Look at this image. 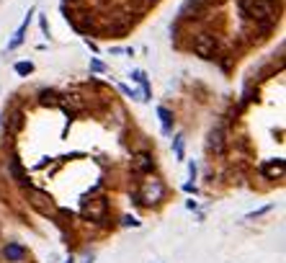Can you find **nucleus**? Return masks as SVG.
<instances>
[{
    "label": "nucleus",
    "mask_w": 286,
    "mask_h": 263,
    "mask_svg": "<svg viewBox=\"0 0 286 263\" xmlns=\"http://www.w3.org/2000/svg\"><path fill=\"white\" fill-rule=\"evenodd\" d=\"M11 176H13V181H16V183L26 186V173H23V168H21L18 158H11Z\"/></svg>",
    "instance_id": "6e6552de"
},
{
    "label": "nucleus",
    "mask_w": 286,
    "mask_h": 263,
    "mask_svg": "<svg viewBox=\"0 0 286 263\" xmlns=\"http://www.w3.org/2000/svg\"><path fill=\"white\" fill-rule=\"evenodd\" d=\"M240 8L245 11V16H250L255 21H263V18L273 16L276 3H273V0H240Z\"/></svg>",
    "instance_id": "f257e3e1"
},
{
    "label": "nucleus",
    "mask_w": 286,
    "mask_h": 263,
    "mask_svg": "<svg viewBox=\"0 0 286 263\" xmlns=\"http://www.w3.org/2000/svg\"><path fill=\"white\" fill-rule=\"evenodd\" d=\"M91 70H93V72H106V65H103L101 60L93 57V60H91Z\"/></svg>",
    "instance_id": "4468645a"
},
{
    "label": "nucleus",
    "mask_w": 286,
    "mask_h": 263,
    "mask_svg": "<svg viewBox=\"0 0 286 263\" xmlns=\"http://www.w3.org/2000/svg\"><path fill=\"white\" fill-rule=\"evenodd\" d=\"M160 196H162V186L157 181L155 183H147V189H145V204H155Z\"/></svg>",
    "instance_id": "423d86ee"
},
{
    "label": "nucleus",
    "mask_w": 286,
    "mask_h": 263,
    "mask_svg": "<svg viewBox=\"0 0 286 263\" xmlns=\"http://www.w3.org/2000/svg\"><path fill=\"white\" fill-rule=\"evenodd\" d=\"M209 144L217 150V153H222L224 139H222V129H219V127H217V129H212V134H209Z\"/></svg>",
    "instance_id": "1a4fd4ad"
},
{
    "label": "nucleus",
    "mask_w": 286,
    "mask_h": 263,
    "mask_svg": "<svg viewBox=\"0 0 286 263\" xmlns=\"http://www.w3.org/2000/svg\"><path fill=\"white\" fill-rule=\"evenodd\" d=\"M198 8H201V0H188V3H183V8H181V16L191 18V13H198Z\"/></svg>",
    "instance_id": "9d476101"
},
{
    "label": "nucleus",
    "mask_w": 286,
    "mask_h": 263,
    "mask_svg": "<svg viewBox=\"0 0 286 263\" xmlns=\"http://www.w3.org/2000/svg\"><path fill=\"white\" fill-rule=\"evenodd\" d=\"M119 88H121V93H124V96H129V98H134V101H142V96H139L134 88H129V85H124V83H119Z\"/></svg>",
    "instance_id": "f8f14e48"
},
{
    "label": "nucleus",
    "mask_w": 286,
    "mask_h": 263,
    "mask_svg": "<svg viewBox=\"0 0 286 263\" xmlns=\"http://www.w3.org/2000/svg\"><path fill=\"white\" fill-rule=\"evenodd\" d=\"M124 224H127V227H139V222L134 217H124Z\"/></svg>",
    "instance_id": "2eb2a0df"
},
{
    "label": "nucleus",
    "mask_w": 286,
    "mask_h": 263,
    "mask_svg": "<svg viewBox=\"0 0 286 263\" xmlns=\"http://www.w3.org/2000/svg\"><path fill=\"white\" fill-rule=\"evenodd\" d=\"M31 16H34V11H28L26 13V18H23V23L18 26V31H16V36L8 42V49H18L21 44H23V39H26V28H28V21H31Z\"/></svg>",
    "instance_id": "7ed1b4c3"
},
{
    "label": "nucleus",
    "mask_w": 286,
    "mask_h": 263,
    "mask_svg": "<svg viewBox=\"0 0 286 263\" xmlns=\"http://www.w3.org/2000/svg\"><path fill=\"white\" fill-rule=\"evenodd\" d=\"M3 255H6L8 260H16V263H18V260L26 258V248H23V245H16V243H8V245L3 248Z\"/></svg>",
    "instance_id": "20e7f679"
},
{
    "label": "nucleus",
    "mask_w": 286,
    "mask_h": 263,
    "mask_svg": "<svg viewBox=\"0 0 286 263\" xmlns=\"http://www.w3.org/2000/svg\"><path fill=\"white\" fill-rule=\"evenodd\" d=\"M132 80H137L142 85V101H150L152 98V91H150V80H147V75L142 70H134L132 72Z\"/></svg>",
    "instance_id": "39448f33"
},
{
    "label": "nucleus",
    "mask_w": 286,
    "mask_h": 263,
    "mask_svg": "<svg viewBox=\"0 0 286 263\" xmlns=\"http://www.w3.org/2000/svg\"><path fill=\"white\" fill-rule=\"evenodd\" d=\"M65 263H75V260H72V258H67V260H65Z\"/></svg>",
    "instance_id": "dca6fc26"
},
{
    "label": "nucleus",
    "mask_w": 286,
    "mask_h": 263,
    "mask_svg": "<svg viewBox=\"0 0 286 263\" xmlns=\"http://www.w3.org/2000/svg\"><path fill=\"white\" fill-rule=\"evenodd\" d=\"M18 75H31L34 72V65L31 62H16V67H13Z\"/></svg>",
    "instance_id": "9b49d317"
},
{
    "label": "nucleus",
    "mask_w": 286,
    "mask_h": 263,
    "mask_svg": "<svg viewBox=\"0 0 286 263\" xmlns=\"http://www.w3.org/2000/svg\"><path fill=\"white\" fill-rule=\"evenodd\" d=\"M157 116H160V122H162V132L168 134V132L173 129V114H170L165 106H160V108H157Z\"/></svg>",
    "instance_id": "0eeeda50"
},
{
    "label": "nucleus",
    "mask_w": 286,
    "mask_h": 263,
    "mask_svg": "<svg viewBox=\"0 0 286 263\" xmlns=\"http://www.w3.org/2000/svg\"><path fill=\"white\" fill-rule=\"evenodd\" d=\"M173 147H176V158H178V160H183V139H181V137H176V139H173Z\"/></svg>",
    "instance_id": "ddd939ff"
},
{
    "label": "nucleus",
    "mask_w": 286,
    "mask_h": 263,
    "mask_svg": "<svg viewBox=\"0 0 286 263\" xmlns=\"http://www.w3.org/2000/svg\"><path fill=\"white\" fill-rule=\"evenodd\" d=\"M193 52L204 60H212L217 54V39L212 34H198L196 39H193Z\"/></svg>",
    "instance_id": "f03ea898"
}]
</instances>
